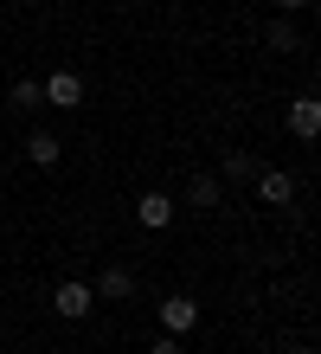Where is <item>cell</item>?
I'll return each mask as SVG.
<instances>
[{
	"label": "cell",
	"mask_w": 321,
	"mask_h": 354,
	"mask_svg": "<svg viewBox=\"0 0 321 354\" xmlns=\"http://www.w3.org/2000/svg\"><path fill=\"white\" fill-rule=\"evenodd\" d=\"M257 168H264L257 155H225V180H251Z\"/></svg>",
	"instance_id": "11"
},
{
	"label": "cell",
	"mask_w": 321,
	"mask_h": 354,
	"mask_svg": "<svg viewBox=\"0 0 321 354\" xmlns=\"http://www.w3.org/2000/svg\"><path fill=\"white\" fill-rule=\"evenodd\" d=\"M225 200V187L212 180V174H200V180H186V206H200V213H212V206Z\"/></svg>",
	"instance_id": "9"
},
{
	"label": "cell",
	"mask_w": 321,
	"mask_h": 354,
	"mask_svg": "<svg viewBox=\"0 0 321 354\" xmlns=\"http://www.w3.org/2000/svg\"><path fill=\"white\" fill-rule=\"evenodd\" d=\"M52 309H58L64 322H84V316L97 309V290H90V283H58V290H52Z\"/></svg>",
	"instance_id": "1"
},
{
	"label": "cell",
	"mask_w": 321,
	"mask_h": 354,
	"mask_svg": "<svg viewBox=\"0 0 321 354\" xmlns=\"http://www.w3.org/2000/svg\"><path fill=\"white\" fill-rule=\"evenodd\" d=\"M46 97L58 103V110H77V103H84V77L77 71H52L46 77Z\"/></svg>",
	"instance_id": "3"
},
{
	"label": "cell",
	"mask_w": 321,
	"mask_h": 354,
	"mask_svg": "<svg viewBox=\"0 0 321 354\" xmlns=\"http://www.w3.org/2000/svg\"><path fill=\"white\" fill-rule=\"evenodd\" d=\"M135 219L148 225V232H161V225H174V200H167V194H142L135 200Z\"/></svg>",
	"instance_id": "4"
},
{
	"label": "cell",
	"mask_w": 321,
	"mask_h": 354,
	"mask_svg": "<svg viewBox=\"0 0 321 354\" xmlns=\"http://www.w3.org/2000/svg\"><path fill=\"white\" fill-rule=\"evenodd\" d=\"M257 194H264L270 206H289V194H295V180H289L283 168H257Z\"/></svg>",
	"instance_id": "6"
},
{
	"label": "cell",
	"mask_w": 321,
	"mask_h": 354,
	"mask_svg": "<svg viewBox=\"0 0 321 354\" xmlns=\"http://www.w3.org/2000/svg\"><path fill=\"white\" fill-rule=\"evenodd\" d=\"M148 354H186V348H180V335H161V342L148 348Z\"/></svg>",
	"instance_id": "13"
},
{
	"label": "cell",
	"mask_w": 321,
	"mask_h": 354,
	"mask_svg": "<svg viewBox=\"0 0 321 354\" xmlns=\"http://www.w3.org/2000/svg\"><path fill=\"white\" fill-rule=\"evenodd\" d=\"M193 322H200V303H193V297H167L161 303V328H167V335H186Z\"/></svg>",
	"instance_id": "2"
},
{
	"label": "cell",
	"mask_w": 321,
	"mask_h": 354,
	"mask_svg": "<svg viewBox=\"0 0 321 354\" xmlns=\"http://www.w3.org/2000/svg\"><path fill=\"white\" fill-rule=\"evenodd\" d=\"M97 297H110V303H122V297H135V270H122V264H110L97 277Z\"/></svg>",
	"instance_id": "7"
},
{
	"label": "cell",
	"mask_w": 321,
	"mask_h": 354,
	"mask_svg": "<svg viewBox=\"0 0 321 354\" xmlns=\"http://www.w3.org/2000/svg\"><path fill=\"white\" fill-rule=\"evenodd\" d=\"M276 7H283V13H295V7H309V0H276Z\"/></svg>",
	"instance_id": "14"
},
{
	"label": "cell",
	"mask_w": 321,
	"mask_h": 354,
	"mask_svg": "<svg viewBox=\"0 0 321 354\" xmlns=\"http://www.w3.org/2000/svg\"><path fill=\"white\" fill-rule=\"evenodd\" d=\"M46 103V84H32V77H19L13 84V110H39Z\"/></svg>",
	"instance_id": "10"
},
{
	"label": "cell",
	"mask_w": 321,
	"mask_h": 354,
	"mask_svg": "<svg viewBox=\"0 0 321 354\" xmlns=\"http://www.w3.org/2000/svg\"><path fill=\"white\" fill-rule=\"evenodd\" d=\"M58 155H64V149H58V136H46V129H32V136H26V161H32V168H58Z\"/></svg>",
	"instance_id": "8"
},
{
	"label": "cell",
	"mask_w": 321,
	"mask_h": 354,
	"mask_svg": "<svg viewBox=\"0 0 321 354\" xmlns=\"http://www.w3.org/2000/svg\"><path fill=\"white\" fill-rule=\"evenodd\" d=\"M270 46H276V52H295V32L283 26V19H276V26H270Z\"/></svg>",
	"instance_id": "12"
},
{
	"label": "cell",
	"mask_w": 321,
	"mask_h": 354,
	"mask_svg": "<svg viewBox=\"0 0 321 354\" xmlns=\"http://www.w3.org/2000/svg\"><path fill=\"white\" fill-rule=\"evenodd\" d=\"M289 129L302 136V142H315V129H321V103L315 97H295L289 103Z\"/></svg>",
	"instance_id": "5"
}]
</instances>
